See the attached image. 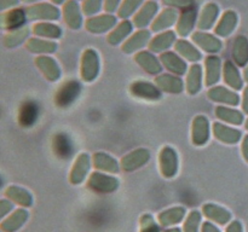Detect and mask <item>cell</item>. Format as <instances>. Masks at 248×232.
Listing matches in <instances>:
<instances>
[{"label":"cell","mask_w":248,"mask_h":232,"mask_svg":"<svg viewBox=\"0 0 248 232\" xmlns=\"http://www.w3.org/2000/svg\"><path fill=\"white\" fill-rule=\"evenodd\" d=\"M33 33L45 39H58L62 35V29L53 23L43 22L33 27Z\"/></svg>","instance_id":"60d3db41"},{"label":"cell","mask_w":248,"mask_h":232,"mask_svg":"<svg viewBox=\"0 0 248 232\" xmlns=\"http://www.w3.org/2000/svg\"><path fill=\"white\" fill-rule=\"evenodd\" d=\"M215 115L218 120L230 126H241L245 123L244 113L232 106L218 105L215 110Z\"/></svg>","instance_id":"484cf974"},{"label":"cell","mask_w":248,"mask_h":232,"mask_svg":"<svg viewBox=\"0 0 248 232\" xmlns=\"http://www.w3.org/2000/svg\"><path fill=\"white\" fill-rule=\"evenodd\" d=\"M92 166L98 172L108 174H118L120 172V162L107 152L98 151L92 155Z\"/></svg>","instance_id":"ac0fdd59"},{"label":"cell","mask_w":248,"mask_h":232,"mask_svg":"<svg viewBox=\"0 0 248 232\" xmlns=\"http://www.w3.org/2000/svg\"><path fill=\"white\" fill-rule=\"evenodd\" d=\"M150 161V151L145 147H138L127 152L120 160V167L124 172H135L144 167Z\"/></svg>","instance_id":"52a82bcc"},{"label":"cell","mask_w":248,"mask_h":232,"mask_svg":"<svg viewBox=\"0 0 248 232\" xmlns=\"http://www.w3.org/2000/svg\"><path fill=\"white\" fill-rule=\"evenodd\" d=\"M150 40H152L150 31L147 30V29H140V30L132 34V35L124 43L121 50H123V52L126 53V55L137 53L140 52V51H142V48H144L145 46L149 45Z\"/></svg>","instance_id":"44dd1931"},{"label":"cell","mask_w":248,"mask_h":232,"mask_svg":"<svg viewBox=\"0 0 248 232\" xmlns=\"http://www.w3.org/2000/svg\"><path fill=\"white\" fill-rule=\"evenodd\" d=\"M232 62L237 67L245 68L248 64V39L244 35H239L234 40L232 48Z\"/></svg>","instance_id":"4dcf8cb0"},{"label":"cell","mask_w":248,"mask_h":232,"mask_svg":"<svg viewBox=\"0 0 248 232\" xmlns=\"http://www.w3.org/2000/svg\"><path fill=\"white\" fill-rule=\"evenodd\" d=\"M212 133L213 137L220 143H224L228 145H234L241 142L244 134L237 128L228 126L222 122H213L212 123Z\"/></svg>","instance_id":"7c38bea8"},{"label":"cell","mask_w":248,"mask_h":232,"mask_svg":"<svg viewBox=\"0 0 248 232\" xmlns=\"http://www.w3.org/2000/svg\"><path fill=\"white\" fill-rule=\"evenodd\" d=\"M160 60L161 64L170 74L177 75V76H183L186 74L189 67L186 60L181 57L177 52L167 51L160 55Z\"/></svg>","instance_id":"4fadbf2b"},{"label":"cell","mask_w":248,"mask_h":232,"mask_svg":"<svg viewBox=\"0 0 248 232\" xmlns=\"http://www.w3.org/2000/svg\"><path fill=\"white\" fill-rule=\"evenodd\" d=\"M202 213L200 210H191L186 215L183 225V232H200L201 225H202Z\"/></svg>","instance_id":"b9f144b4"},{"label":"cell","mask_w":248,"mask_h":232,"mask_svg":"<svg viewBox=\"0 0 248 232\" xmlns=\"http://www.w3.org/2000/svg\"><path fill=\"white\" fill-rule=\"evenodd\" d=\"M53 2H55V4H62V2H64L65 0H52Z\"/></svg>","instance_id":"680465c9"},{"label":"cell","mask_w":248,"mask_h":232,"mask_svg":"<svg viewBox=\"0 0 248 232\" xmlns=\"http://www.w3.org/2000/svg\"><path fill=\"white\" fill-rule=\"evenodd\" d=\"M87 188L96 193L109 195L115 192L120 186V180L115 175L103 173V172H93L87 178Z\"/></svg>","instance_id":"6da1fadb"},{"label":"cell","mask_w":248,"mask_h":232,"mask_svg":"<svg viewBox=\"0 0 248 232\" xmlns=\"http://www.w3.org/2000/svg\"><path fill=\"white\" fill-rule=\"evenodd\" d=\"M178 21V14L173 9H166L153 21L152 30L153 31H166V29L171 28L174 23Z\"/></svg>","instance_id":"74e56055"},{"label":"cell","mask_w":248,"mask_h":232,"mask_svg":"<svg viewBox=\"0 0 248 232\" xmlns=\"http://www.w3.org/2000/svg\"><path fill=\"white\" fill-rule=\"evenodd\" d=\"M133 30V24L131 23L127 19H124L121 23H119L113 30L110 31V34L107 38V41H108L110 45H119V44L124 43V41L127 40L130 38V34L132 33Z\"/></svg>","instance_id":"f35d334b"},{"label":"cell","mask_w":248,"mask_h":232,"mask_svg":"<svg viewBox=\"0 0 248 232\" xmlns=\"http://www.w3.org/2000/svg\"><path fill=\"white\" fill-rule=\"evenodd\" d=\"M11 212H14V203L10 200H0V222Z\"/></svg>","instance_id":"c3c4849f"},{"label":"cell","mask_w":248,"mask_h":232,"mask_svg":"<svg viewBox=\"0 0 248 232\" xmlns=\"http://www.w3.org/2000/svg\"><path fill=\"white\" fill-rule=\"evenodd\" d=\"M241 154L245 161L248 163V134L244 135L241 140Z\"/></svg>","instance_id":"11a10c76"},{"label":"cell","mask_w":248,"mask_h":232,"mask_svg":"<svg viewBox=\"0 0 248 232\" xmlns=\"http://www.w3.org/2000/svg\"><path fill=\"white\" fill-rule=\"evenodd\" d=\"M27 17L31 21H56L60 18V10L50 4H39L27 10Z\"/></svg>","instance_id":"cb8c5ba5"},{"label":"cell","mask_w":248,"mask_h":232,"mask_svg":"<svg viewBox=\"0 0 248 232\" xmlns=\"http://www.w3.org/2000/svg\"><path fill=\"white\" fill-rule=\"evenodd\" d=\"M27 18V11L23 9H14L2 16V19H0V27L7 30H17L26 23Z\"/></svg>","instance_id":"f546056e"},{"label":"cell","mask_w":248,"mask_h":232,"mask_svg":"<svg viewBox=\"0 0 248 232\" xmlns=\"http://www.w3.org/2000/svg\"><path fill=\"white\" fill-rule=\"evenodd\" d=\"M35 65L47 81L57 82L62 76L60 64L55 58L50 56H38L35 58Z\"/></svg>","instance_id":"5bb4252c"},{"label":"cell","mask_w":248,"mask_h":232,"mask_svg":"<svg viewBox=\"0 0 248 232\" xmlns=\"http://www.w3.org/2000/svg\"><path fill=\"white\" fill-rule=\"evenodd\" d=\"M245 128H246V130H248V118L246 121H245Z\"/></svg>","instance_id":"91938a15"},{"label":"cell","mask_w":248,"mask_h":232,"mask_svg":"<svg viewBox=\"0 0 248 232\" xmlns=\"http://www.w3.org/2000/svg\"><path fill=\"white\" fill-rule=\"evenodd\" d=\"M211 123L205 115H198L191 123V142L195 146H203L210 142Z\"/></svg>","instance_id":"ba28073f"},{"label":"cell","mask_w":248,"mask_h":232,"mask_svg":"<svg viewBox=\"0 0 248 232\" xmlns=\"http://www.w3.org/2000/svg\"><path fill=\"white\" fill-rule=\"evenodd\" d=\"M160 173L164 178L172 179L177 175L179 169V156L172 146H164L159 154Z\"/></svg>","instance_id":"3957f363"},{"label":"cell","mask_w":248,"mask_h":232,"mask_svg":"<svg viewBox=\"0 0 248 232\" xmlns=\"http://www.w3.org/2000/svg\"><path fill=\"white\" fill-rule=\"evenodd\" d=\"M223 80L229 88L234 91H241L244 89L245 80L240 72L239 67L232 60H227L223 64Z\"/></svg>","instance_id":"d6986e66"},{"label":"cell","mask_w":248,"mask_h":232,"mask_svg":"<svg viewBox=\"0 0 248 232\" xmlns=\"http://www.w3.org/2000/svg\"><path fill=\"white\" fill-rule=\"evenodd\" d=\"M92 167V157L87 152H81L77 156L69 173V181L73 185H80L90 176Z\"/></svg>","instance_id":"5b68a950"},{"label":"cell","mask_w":248,"mask_h":232,"mask_svg":"<svg viewBox=\"0 0 248 232\" xmlns=\"http://www.w3.org/2000/svg\"><path fill=\"white\" fill-rule=\"evenodd\" d=\"M200 232H222L219 230V227L216 224L211 221H205L201 225V231Z\"/></svg>","instance_id":"db71d44e"},{"label":"cell","mask_w":248,"mask_h":232,"mask_svg":"<svg viewBox=\"0 0 248 232\" xmlns=\"http://www.w3.org/2000/svg\"><path fill=\"white\" fill-rule=\"evenodd\" d=\"M0 232H2V231H1V230H0Z\"/></svg>","instance_id":"be15d7a7"},{"label":"cell","mask_w":248,"mask_h":232,"mask_svg":"<svg viewBox=\"0 0 248 232\" xmlns=\"http://www.w3.org/2000/svg\"><path fill=\"white\" fill-rule=\"evenodd\" d=\"M164 232H182V230L178 229V227H171V229L165 230Z\"/></svg>","instance_id":"6f0895ef"},{"label":"cell","mask_w":248,"mask_h":232,"mask_svg":"<svg viewBox=\"0 0 248 232\" xmlns=\"http://www.w3.org/2000/svg\"><path fill=\"white\" fill-rule=\"evenodd\" d=\"M120 7V0H104V9L108 12H114Z\"/></svg>","instance_id":"816d5d0a"},{"label":"cell","mask_w":248,"mask_h":232,"mask_svg":"<svg viewBox=\"0 0 248 232\" xmlns=\"http://www.w3.org/2000/svg\"><path fill=\"white\" fill-rule=\"evenodd\" d=\"M225 232H244L242 222L239 221V220H232V221L228 224Z\"/></svg>","instance_id":"f907efd6"},{"label":"cell","mask_w":248,"mask_h":232,"mask_svg":"<svg viewBox=\"0 0 248 232\" xmlns=\"http://www.w3.org/2000/svg\"><path fill=\"white\" fill-rule=\"evenodd\" d=\"M24 1H29V2H31V1H36V0H24Z\"/></svg>","instance_id":"6125c7cd"},{"label":"cell","mask_w":248,"mask_h":232,"mask_svg":"<svg viewBox=\"0 0 248 232\" xmlns=\"http://www.w3.org/2000/svg\"><path fill=\"white\" fill-rule=\"evenodd\" d=\"M101 72V59L97 51L93 48H87L84 51L81 56V62H80V75H81L82 81L93 82Z\"/></svg>","instance_id":"7a4b0ae2"},{"label":"cell","mask_w":248,"mask_h":232,"mask_svg":"<svg viewBox=\"0 0 248 232\" xmlns=\"http://www.w3.org/2000/svg\"><path fill=\"white\" fill-rule=\"evenodd\" d=\"M207 97L210 101L218 103L219 105L234 108V106H239V104L241 103V97L236 91L227 86H222V85H217V86L208 88Z\"/></svg>","instance_id":"277c9868"},{"label":"cell","mask_w":248,"mask_h":232,"mask_svg":"<svg viewBox=\"0 0 248 232\" xmlns=\"http://www.w3.org/2000/svg\"><path fill=\"white\" fill-rule=\"evenodd\" d=\"M203 81H205V74H203V68L199 63L191 64L189 67L188 72L186 74V91L190 96H196L200 93L203 87Z\"/></svg>","instance_id":"9a60e30c"},{"label":"cell","mask_w":248,"mask_h":232,"mask_svg":"<svg viewBox=\"0 0 248 232\" xmlns=\"http://www.w3.org/2000/svg\"><path fill=\"white\" fill-rule=\"evenodd\" d=\"M166 5L173 7H181V9H189L193 5L194 0H162Z\"/></svg>","instance_id":"681fc988"},{"label":"cell","mask_w":248,"mask_h":232,"mask_svg":"<svg viewBox=\"0 0 248 232\" xmlns=\"http://www.w3.org/2000/svg\"><path fill=\"white\" fill-rule=\"evenodd\" d=\"M63 17L72 29H79L82 26V14L80 7L75 0H70L63 7Z\"/></svg>","instance_id":"e575fe53"},{"label":"cell","mask_w":248,"mask_h":232,"mask_svg":"<svg viewBox=\"0 0 248 232\" xmlns=\"http://www.w3.org/2000/svg\"><path fill=\"white\" fill-rule=\"evenodd\" d=\"M2 184H4V183H2V178H1V176H0V188H1V186H2Z\"/></svg>","instance_id":"94428289"},{"label":"cell","mask_w":248,"mask_h":232,"mask_svg":"<svg viewBox=\"0 0 248 232\" xmlns=\"http://www.w3.org/2000/svg\"><path fill=\"white\" fill-rule=\"evenodd\" d=\"M5 196L7 200L11 201L14 204L19 205L21 208H29L33 205L34 198L33 195L26 188L17 185H11L5 191Z\"/></svg>","instance_id":"d4e9b609"},{"label":"cell","mask_w":248,"mask_h":232,"mask_svg":"<svg viewBox=\"0 0 248 232\" xmlns=\"http://www.w3.org/2000/svg\"><path fill=\"white\" fill-rule=\"evenodd\" d=\"M140 232H161L160 225L157 224L155 218L149 213H145L140 217Z\"/></svg>","instance_id":"f6af8a7d"},{"label":"cell","mask_w":248,"mask_h":232,"mask_svg":"<svg viewBox=\"0 0 248 232\" xmlns=\"http://www.w3.org/2000/svg\"><path fill=\"white\" fill-rule=\"evenodd\" d=\"M196 23V12L195 10L189 7V9H184L181 16L178 17L177 21V33L183 38V36H188L193 33V29Z\"/></svg>","instance_id":"836d02e7"},{"label":"cell","mask_w":248,"mask_h":232,"mask_svg":"<svg viewBox=\"0 0 248 232\" xmlns=\"http://www.w3.org/2000/svg\"><path fill=\"white\" fill-rule=\"evenodd\" d=\"M130 93L135 98L149 102L160 101L162 97V92L160 91L156 85L149 81H143V80H138V81L131 84Z\"/></svg>","instance_id":"9c48e42d"},{"label":"cell","mask_w":248,"mask_h":232,"mask_svg":"<svg viewBox=\"0 0 248 232\" xmlns=\"http://www.w3.org/2000/svg\"><path fill=\"white\" fill-rule=\"evenodd\" d=\"M29 219V213L26 208H18L10 213L1 222H0V230L2 232H17L27 220Z\"/></svg>","instance_id":"7402d4cb"},{"label":"cell","mask_w":248,"mask_h":232,"mask_svg":"<svg viewBox=\"0 0 248 232\" xmlns=\"http://www.w3.org/2000/svg\"><path fill=\"white\" fill-rule=\"evenodd\" d=\"M155 85L159 87L161 92L169 94H181L182 92L186 91V82L183 81L181 76L170 74V72H164L155 77Z\"/></svg>","instance_id":"8fae6325"},{"label":"cell","mask_w":248,"mask_h":232,"mask_svg":"<svg viewBox=\"0 0 248 232\" xmlns=\"http://www.w3.org/2000/svg\"><path fill=\"white\" fill-rule=\"evenodd\" d=\"M39 116V108L34 102L27 101L21 105L18 111V122L22 127H31Z\"/></svg>","instance_id":"d6a6232c"},{"label":"cell","mask_w":248,"mask_h":232,"mask_svg":"<svg viewBox=\"0 0 248 232\" xmlns=\"http://www.w3.org/2000/svg\"><path fill=\"white\" fill-rule=\"evenodd\" d=\"M81 85L77 80H69L60 87L55 96V103L58 108H68L80 96Z\"/></svg>","instance_id":"8992f818"},{"label":"cell","mask_w":248,"mask_h":232,"mask_svg":"<svg viewBox=\"0 0 248 232\" xmlns=\"http://www.w3.org/2000/svg\"><path fill=\"white\" fill-rule=\"evenodd\" d=\"M191 39H193L196 47L201 48L210 55H217L223 48V43L220 39H218L216 35H212V34L205 33V31H196L193 34Z\"/></svg>","instance_id":"2e32d148"},{"label":"cell","mask_w":248,"mask_h":232,"mask_svg":"<svg viewBox=\"0 0 248 232\" xmlns=\"http://www.w3.org/2000/svg\"><path fill=\"white\" fill-rule=\"evenodd\" d=\"M53 147H55V152L57 154V156L63 157V159H69L72 156V145L69 144L68 137L65 135H57L55 138Z\"/></svg>","instance_id":"7bdbcfd3"},{"label":"cell","mask_w":248,"mask_h":232,"mask_svg":"<svg viewBox=\"0 0 248 232\" xmlns=\"http://www.w3.org/2000/svg\"><path fill=\"white\" fill-rule=\"evenodd\" d=\"M203 74H205L206 87L217 86L223 75V63L220 57L217 55H210L205 58L203 65Z\"/></svg>","instance_id":"30bf717a"},{"label":"cell","mask_w":248,"mask_h":232,"mask_svg":"<svg viewBox=\"0 0 248 232\" xmlns=\"http://www.w3.org/2000/svg\"><path fill=\"white\" fill-rule=\"evenodd\" d=\"M116 17L113 14H102L87 19L86 29L93 34H103L110 29L115 28Z\"/></svg>","instance_id":"83f0119b"},{"label":"cell","mask_w":248,"mask_h":232,"mask_svg":"<svg viewBox=\"0 0 248 232\" xmlns=\"http://www.w3.org/2000/svg\"><path fill=\"white\" fill-rule=\"evenodd\" d=\"M186 218V209L182 205H176V207H171L169 209L162 210L157 215V220H159L160 226L162 227H173L176 225L181 224L184 219Z\"/></svg>","instance_id":"603a6c76"},{"label":"cell","mask_w":248,"mask_h":232,"mask_svg":"<svg viewBox=\"0 0 248 232\" xmlns=\"http://www.w3.org/2000/svg\"><path fill=\"white\" fill-rule=\"evenodd\" d=\"M102 4H103V0H84L82 11L87 16H92L102 9Z\"/></svg>","instance_id":"7dc6e473"},{"label":"cell","mask_w":248,"mask_h":232,"mask_svg":"<svg viewBox=\"0 0 248 232\" xmlns=\"http://www.w3.org/2000/svg\"><path fill=\"white\" fill-rule=\"evenodd\" d=\"M202 215L208 219V221L217 225H228L232 221V213L227 208L216 203H206L202 207Z\"/></svg>","instance_id":"ffe728a7"},{"label":"cell","mask_w":248,"mask_h":232,"mask_svg":"<svg viewBox=\"0 0 248 232\" xmlns=\"http://www.w3.org/2000/svg\"><path fill=\"white\" fill-rule=\"evenodd\" d=\"M27 48L31 53H36L40 56H48L51 53H55L57 51L58 45L53 40H47V39H38L31 38L27 44Z\"/></svg>","instance_id":"d590c367"},{"label":"cell","mask_w":248,"mask_h":232,"mask_svg":"<svg viewBox=\"0 0 248 232\" xmlns=\"http://www.w3.org/2000/svg\"><path fill=\"white\" fill-rule=\"evenodd\" d=\"M142 2L143 0H124L118 10L119 17L123 19H127L128 17L136 14V11L140 9Z\"/></svg>","instance_id":"ee69618b"},{"label":"cell","mask_w":248,"mask_h":232,"mask_svg":"<svg viewBox=\"0 0 248 232\" xmlns=\"http://www.w3.org/2000/svg\"><path fill=\"white\" fill-rule=\"evenodd\" d=\"M28 30H26L24 28H21V29H17V30H15L14 33L11 34V35H9L6 38V40H5V45L9 46V47H12V46H17L19 45L21 43H23L24 39L28 36Z\"/></svg>","instance_id":"bcb514c9"},{"label":"cell","mask_w":248,"mask_h":232,"mask_svg":"<svg viewBox=\"0 0 248 232\" xmlns=\"http://www.w3.org/2000/svg\"><path fill=\"white\" fill-rule=\"evenodd\" d=\"M157 10H159V7H157V4L155 1L145 2L140 7V11L135 14V18H133L135 26L140 29H144L148 24L153 23Z\"/></svg>","instance_id":"1f68e13d"},{"label":"cell","mask_w":248,"mask_h":232,"mask_svg":"<svg viewBox=\"0 0 248 232\" xmlns=\"http://www.w3.org/2000/svg\"><path fill=\"white\" fill-rule=\"evenodd\" d=\"M237 14L234 11H227L223 14L222 18L216 26V34L220 38H227L232 31L235 30L237 26Z\"/></svg>","instance_id":"8d00e7d4"},{"label":"cell","mask_w":248,"mask_h":232,"mask_svg":"<svg viewBox=\"0 0 248 232\" xmlns=\"http://www.w3.org/2000/svg\"><path fill=\"white\" fill-rule=\"evenodd\" d=\"M135 62L149 75L157 76L161 74L162 69H164L160 58H157L155 53L150 52V51H140L136 53Z\"/></svg>","instance_id":"e0dca14e"},{"label":"cell","mask_w":248,"mask_h":232,"mask_svg":"<svg viewBox=\"0 0 248 232\" xmlns=\"http://www.w3.org/2000/svg\"><path fill=\"white\" fill-rule=\"evenodd\" d=\"M242 76H244L245 82H247V84H248V64L246 65V67H245L244 72H242Z\"/></svg>","instance_id":"9f6ffc18"},{"label":"cell","mask_w":248,"mask_h":232,"mask_svg":"<svg viewBox=\"0 0 248 232\" xmlns=\"http://www.w3.org/2000/svg\"><path fill=\"white\" fill-rule=\"evenodd\" d=\"M174 44H176V34L171 30H166L152 38L148 47L150 52L161 55V53L167 52L169 48H171Z\"/></svg>","instance_id":"4316f807"},{"label":"cell","mask_w":248,"mask_h":232,"mask_svg":"<svg viewBox=\"0 0 248 232\" xmlns=\"http://www.w3.org/2000/svg\"><path fill=\"white\" fill-rule=\"evenodd\" d=\"M218 14H219V7L216 4H212V2L207 4L203 7L202 12L200 14V18L198 21V28L201 31L211 29L215 26L216 21L218 18Z\"/></svg>","instance_id":"ab89813d"},{"label":"cell","mask_w":248,"mask_h":232,"mask_svg":"<svg viewBox=\"0 0 248 232\" xmlns=\"http://www.w3.org/2000/svg\"><path fill=\"white\" fill-rule=\"evenodd\" d=\"M174 50H176V52L186 62H190L193 64H195V63L200 62L202 59V53H201V51L194 44L189 43V41L184 40V39L176 41V44H174Z\"/></svg>","instance_id":"f1b7e54d"},{"label":"cell","mask_w":248,"mask_h":232,"mask_svg":"<svg viewBox=\"0 0 248 232\" xmlns=\"http://www.w3.org/2000/svg\"><path fill=\"white\" fill-rule=\"evenodd\" d=\"M241 108H242V113L248 115V85L246 87H244V89H242Z\"/></svg>","instance_id":"f5cc1de1"}]
</instances>
